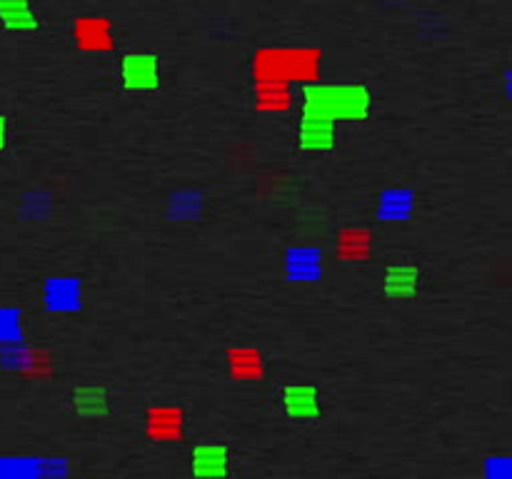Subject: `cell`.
I'll return each mask as SVG.
<instances>
[{
    "mask_svg": "<svg viewBox=\"0 0 512 479\" xmlns=\"http://www.w3.org/2000/svg\"><path fill=\"white\" fill-rule=\"evenodd\" d=\"M288 275L300 282L318 280L321 275V253L310 248H297L288 255Z\"/></svg>",
    "mask_w": 512,
    "mask_h": 479,
    "instance_id": "1",
    "label": "cell"
},
{
    "mask_svg": "<svg viewBox=\"0 0 512 479\" xmlns=\"http://www.w3.org/2000/svg\"><path fill=\"white\" fill-rule=\"evenodd\" d=\"M45 300L53 310H76L80 304V285L76 280H51Z\"/></svg>",
    "mask_w": 512,
    "mask_h": 479,
    "instance_id": "2",
    "label": "cell"
},
{
    "mask_svg": "<svg viewBox=\"0 0 512 479\" xmlns=\"http://www.w3.org/2000/svg\"><path fill=\"white\" fill-rule=\"evenodd\" d=\"M77 40L85 48H108L110 45V28L101 18H85L77 26Z\"/></svg>",
    "mask_w": 512,
    "mask_h": 479,
    "instance_id": "3",
    "label": "cell"
},
{
    "mask_svg": "<svg viewBox=\"0 0 512 479\" xmlns=\"http://www.w3.org/2000/svg\"><path fill=\"white\" fill-rule=\"evenodd\" d=\"M410 207H412V198L402 190H390L380 200V215L385 220H402L410 213Z\"/></svg>",
    "mask_w": 512,
    "mask_h": 479,
    "instance_id": "4",
    "label": "cell"
},
{
    "mask_svg": "<svg viewBox=\"0 0 512 479\" xmlns=\"http://www.w3.org/2000/svg\"><path fill=\"white\" fill-rule=\"evenodd\" d=\"M200 195H195V192H180L173 198V215L175 217H192V215L200 210Z\"/></svg>",
    "mask_w": 512,
    "mask_h": 479,
    "instance_id": "5",
    "label": "cell"
}]
</instances>
